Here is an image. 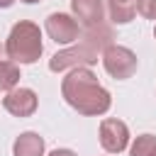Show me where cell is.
I'll return each instance as SVG.
<instances>
[{
	"mask_svg": "<svg viewBox=\"0 0 156 156\" xmlns=\"http://www.w3.org/2000/svg\"><path fill=\"white\" fill-rule=\"evenodd\" d=\"M61 93L66 98V102L78 110L80 115H88V117H95V115H105L110 110V93L98 83L95 73L88 71L85 66L80 68H73L63 83H61Z\"/></svg>",
	"mask_w": 156,
	"mask_h": 156,
	"instance_id": "cell-1",
	"label": "cell"
},
{
	"mask_svg": "<svg viewBox=\"0 0 156 156\" xmlns=\"http://www.w3.org/2000/svg\"><path fill=\"white\" fill-rule=\"evenodd\" d=\"M7 56L15 61V63H34L39 56H41V32L34 22L29 20H22L17 22L12 29H10V37H7Z\"/></svg>",
	"mask_w": 156,
	"mask_h": 156,
	"instance_id": "cell-2",
	"label": "cell"
},
{
	"mask_svg": "<svg viewBox=\"0 0 156 156\" xmlns=\"http://www.w3.org/2000/svg\"><path fill=\"white\" fill-rule=\"evenodd\" d=\"M98 56H102L98 49H93L88 41H78L76 46H68L58 54L51 56L49 61V68L54 73H61V71H73V68H80V66H90V63H98Z\"/></svg>",
	"mask_w": 156,
	"mask_h": 156,
	"instance_id": "cell-3",
	"label": "cell"
},
{
	"mask_svg": "<svg viewBox=\"0 0 156 156\" xmlns=\"http://www.w3.org/2000/svg\"><path fill=\"white\" fill-rule=\"evenodd\" d=\"M102 66H105V71L112 78L124 80V78L134 76V71H136V56H134L132 49L112 44V46H107L102 51Z\"/></svg>",
	"mask_w": 156,
	"mask_h": 156,
	"instance_id": "cell-4",
	"label": "cell"
},
{
	"mask_svg": "<svg viewBox=\"0 0 156 156\" xmlns=\"http://www.w3.org/2000/svg\"><path fill=\"white\" fill-rule=\"evenodd\" d=\"M127 141H129V129H127L124 122L112 119V117L100 122V144H102L105 151L119 154V151L127 149Z\"/></svg>",
	"mask_w": 156,
	"mask_h": 156,
	"instance_id": "cell-5",
	"label": "cell"
},
{
	"mask_svg": "<svg viewBox=\"0 0 156 156\" xmlns=\"http://www.w3.org/2000/svg\"><path fill=\"white\" fill-rule=\"evenodd\" d=\"M46 32H49V37H51L56 44H71V41H76V39L80 37L78 22H76L71 15H66V12H54V15H49V17H46Z\"/></svg>",
	"mask_w": 156,
	"mask_h": 156,
	"instance_id": "cell-6",
	"label": "cell"
},
{
	"mask_svg": "<svg viewBox=\"0 0 156 156\" xmlns=\"http://www.w3.org/2000/svg\"><path fill=\"white\" fill-rule=\"evenodd\" d=\"M2 105L15 117H29L37 110V93L29 90V88H12L2 98Z\"/></svg>",
	"mask_w": 156,
	"mask_h": 156,
	"instance_id": "cell-7",
	"label": "cell"
},
{
	"mask_svg": "<svg viewBox=\"0 0 156 156\" xmlns=\"http://www.w3.org/2000/svg\"><path fill=\"white\" fill-rule=\"evenodd\" d=\"M71 7L83 27H95L105 22V0H71Z\"/></svg>",
	"mask_w": 156,
	"mask_h": 156,
	"instance_id": "cell-8",
	"label": "cell"
},
{
	"mask_svg": "<svg viewBox=\"0 0 156 156\" xmlns=\"http://www.w3.org/2000/svg\"><path fill=\"white\" fill-rule=\"evenodd\" d=\"M15 156H44V139L37 132H24L15 139Z\"/></svg>",
	"mask_w": 156,
	"mask_h": 156,
	"instance_id": "cell-9",
	"label": "cell"
},
{
	"mask_svg": "<svg viewBox=\"0 0 156 156\" xmlns=\"http://www.w3.org/2000/svg\"><path fill=\"white\" fill-rule=\"evenodd\" d=\"M83 41H88L93 49H98L100 54L107 49V46H112V39H115V34H112V29L105 24V22H100V24H95V27H85V32H83V37H80Z\"/></svg>",
	"mask_w": 156,
	"mask_h": 156,
	"instance_id": "cell-10",
	"label": "cell"
},
{
	"mask_svg": "<svg viewBox=\"0 0 156 156\" xmlns=\"http://www.w3.org/2000/svg\"><path fill=\"white\" fill-rule=\"evenodd\" d=\"M107 2H110V17H112V22L127 24V22L134 20V12H136L134 0H107Z\"/></svg>",
	"mask_w": 156,
	"mask_h": 156,
	"instance_id": "cell-11",
	"label": "cell"
},
{
	"mask_svg": "<svg viewBox=\"0 0 156 156\" xmlns=\"http://www.w3.org/2000/svg\"><path fill=\"white\" fill-rule=\"evenodd\" d=\"M17 83H20V68L12 61H2L0 63V90L10 93Z\"/></svg>",
	"mask_w": 156,
	"mask_h": 156,
	"instance_id": "cell-12",
	"label": "cell"
},
{
	"mask_svg": "<svg viewBox=\"0 0 156 156\" xmlns=\"http://www.w3.org/2000/svg\"><path fill=\"white\" fill-rule=\"evenodd\" d=\"M156 154V136L154 134H141L136 136V141L132 144L129 156H154Z\"/></svg>",
	"mask_w": 156,
	"mask_h": 156,
	"instance_id": "cell-13",
	"label": "cell"
},
{
	"mask_svg": "<svg viewBox=\"0 0 156 156\" xmlns=\"http://www.w3.org/2000/svg\"><path fill=\"white\" fill-rule=\"evenodd\" d=\"M136 12L146 20H156V0H136Z\"/></svg>",
	"mask_w": 156,
	"mask_h": 156,
	"instance_id": "cell-14",
	"label": "cell"
},
{
	"mask_svg": "<svg viewBox=\"0 0 156 156\" xmlns=\"http://www.w3.org/2000/svg\"><path fill=\"white\" fill-rule=\"evenodd\" d=\"M49 156H76L71 149H56V151H51Z\"/></svg>",
	"mask_w": 156,
	"mask_h": 156,
	"instance_id": "cell-15",
	"label": "cell"
},
{
	"mask_svg": "<svg viewBox=\"0 0 156 156\" xmlns=\"http://www.w3.org/2000/svg\"><path fill=\"white\" fill-rule=\"evenodd\" d=\"M7 58H10V56H7V49L0 44V63H2V61H7Z\"/></svg>",
	"mask_w": 156,
	"mask_h": 156,
	"instance_id": "cell-16",
	"label": "cell"
},
{
	"mask_svg": "<svg viewBox=\"0 0 156 156\" xmlns=\"http://www.w3.org/2000/svg\"><path fill=\"white\" fill-rule=\"evenodd\" d=\"M12 2H15V0H0V7H10Z\"/></svg>",
	"mask_w": 156,
	"mask_h": 156,
	"instance_id": "cell-17",
	"label": "cell"
},
{
	"mask_svg": "<svg viewBox=\"0 0 156 156\" xmlns=\"http://www.w3.org/2000/svg\"><path fill=\"white\" fill-rule=\"evenodd\" d=\"M22 2H39V0H22Z\"/></svg>",
	"mask_w": 156,
	"mask_h": 156,
	"instance_id": "cell-18",
	"label": "cell"
},
{
	"mask_svg": "<svg viewBox=\"0 0 156 156\" xmlns=\"http://www.w3.org/2000/svg\"><path fill=\"white\" fill-rule=\"evenodd\" d=\"M154 37H156V29H154Z\"/></svg>",
	"mask_w": 156,
	"mask_h": 156,
	"instance_id": "cell-19",
	"label": "cell"
},
{
	"mask_svg": "<svg viewBox=\"0 0 156 156\" xmlns=\"http://www.w3.org/2000/svg\"><path fill=\"white\" fill-rule=\"evenodd\" d=\"M154 156H156V154H154Z\"/></svg>",
	"mask_w": 156,
	"mask_h": 156,
	"instance_id": "cell-20",
	"label": "cell"
}]
</instances>
